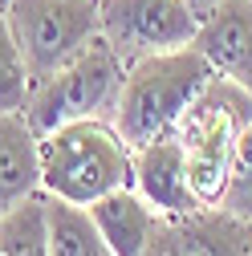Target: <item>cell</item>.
<instances>
[{
  "instance_id": "obj_1",
  "label": "cell",
  "mask_w": 252,
  "mask_h": 256,
  "mask_svg": "<svg viewBox=\"0 0 252 256\" xmlns=\"http://www.w3.org/2000/svg\"><path fill=\"white\" fill-rule=\"evenodd\" d=\"M212 66L196 45H179L138 57L126 66L122 94L114 106V126L130 146H146L163 134H175L179 118L200 98V90L212 82Z\"/></svg>"
},
{
  "instance_id": "obj_2",
  "label": "cell",
  "mask_w": 252,
  "mask_h": 256,
  "mask_svg": "<svg viewBox=\"0 0 252 256\" xmlns=\"http://www.w3.org/2000/svg\"><path fill=\"white\" fill-rule=\"evenodd\" d=\"M134 183V146L110 118H82L41 134V191L90 208Z\"/></svg>"
},
{
  "instance_id": "obj_3",
  "label": "cell",
  "mask_w": 252,
  "mask_h": 256,
  "mask_svg": "<svg viewBox=\"0 0 252 256\" xmlns=\"http://www.w3.org/2000/svg\"><path fill=\"white\" fill-rule=\"evenodd\" d=\"M248 126H252V94L228 78H212L179 118L175 138L183 142L187 187L200 208H220L236 142Z\"/></svg>"
},
{
  "instance_id": "obj_4",
  "label": "cell",
  "mask_w": 252,
  "mask_h": 256,
  "mask_svg": "<svg viewBox=\"0 0 252 256\" xmlns=\"http://www.w3.org/2000/svg\"><path fill=\"white\" fill-rule=\"evenodd\" d=\"M122 78H126V61L114 53L106 37H94L78 57L33 82L20 114L37 134H49L57 126L82 118H114Z\"/></svg>"
},
{
  "instance_id": "obj_5",
  "label": "cell",
  "mask_w": 252,
  "mask_h": 256,
  "mask_svg": "<svg viewBox=\"0 0 252 256\" xmlns=\"http://www.w3.org/2000/svg\"><path fill=\"white\" fill-rule=\"evenodd\" d=\"M4 16L33 82L78 57L94 37H102V0H8Z\"/></svg>"
},
{
  "instance_id": "obj_6",
  "label": "cell",
  "mask_w": 252,
  "mask_h": 256,
  "mask_svg": "<svg viewBox=\"0 0 252 256\" xmlns=\"http://www.w3.org/2000/svg\"><path fill=\"white\" fill-rule=\"evenodd\" d=\"M200 16L187 0H102V37L130 66L138 57L196 41Z\"/></svg>"
},
{
  "instance_id": "obj_7",
  "label": "cell",
  "mask_w": 252,
  "mask_h": 256,
  "mask_svg": "<svg viewBox=\"0 0 252 256\" xmlns=\"http://www.w3.org/2000/svg\"><path fill=\"white\" fill-rule=\"evenodd\" d=\"M216 78H228L252 94V0H224L200 16L192 41Z\"/></svg>"
},
{
  "instance_id": "obj_8",
  "label": "cell",
  "mask_w": 252,
  "mask_h": 256,
  "mask_svg": "<svg viewBox=\"0 0 252 256\" xmlns=\"http://www.w3.org/2000/svg\"><path fill=\"white\" fill-rule=\"evenodd\" d=\"M130 187L167 220H179L200 208L192 187H187V158H183V142L175 134L134 146V183Z\"/></svg>"
},
{
  "instance_id": "obj_9",
  "label": "cell",
  "mask_w": 252,
  "mask_h": 256,
  "mask_svg": "<svg viewBox=\"0 0 252 256\" xmlns=\"http://www.w3.org/2000/svg\"><path fill=\"white\" fill-rule=\"evenodd\" d=\"M41 196V134L20 110H0V216Z\"/></svg>"
},
{
  "instance_id": "obj_10",
  "label": "cell",
  "mask_w": 252,
  "mask_h": 256,
  "mask_svg": "<svg viewBox=\"0 0 252 256\" xmlns=\"http://www.w3.org/2000/svg\"><path fill=\"white\" fill-rule=\"evenodd\" d=\"M90 216H94V224H98V232H102V240L110 244L114 256H142V248L154 240V232H159L163 220H167V216L154 212L134 187H118L110 196L94 200Z\"/></svg>"
},
{
  "instance_id": "obj_11",
  "label": "cell",
  "mask_w": 252,
  "mask_h": 256,
  "mask_svg": "<svg viewBox=\"0 0 252 256\" xmlns=\"http://www.w3.org/2000/svg\"><path fill=\"white\" fill-rule=\"evenodd\" d=\"M179 256H252V224L224 208H196L171 220Z\"/></svg>"
},
{
  "instance_id": "obj_12",
  "label": "cell",
  "mask_w": 252,
  "mask_h": 256,
  "mask_svg": "<svg viewBox=\"0 0 252 256\" xmlns=\"http://www.w3.org/2000/svg\"><path fill=\"white\" fill-rule=\"evenodd\" d=\"M45 232H49V256H114L90 208L82 204L45 196Z\"/></svg>"
},
{
  "instance_id": "obj_13",
  "label": "cell",
  "mask_w": 252,
  "mask_h": 256,
  "mask_svg": "<svg viewBox=\"0 0 252 256\" xmlns=\"http://www.w3.org/2000/svg\"><path fill=\"white\" fill-rule=\"evenodd\" d=\"M0 256H49L45 191L0 216Z\"/></svg>"
},
{
  "instance_id": "obj_14",
  "label": "cell",
  "mask_w": 252,
  "mask_h": 256,
  "mask_svg": "<svg viewBox=\"0 0 252 256\" xmlns=\"http://www.w3.org/2000/svg\"><path fill=\"white\" fill-rule=\"evenodd\" d=\"M28 90H33V74H28L16 33H12L4 8H0V110H24Z\"/></svg>"
},
{
  "instance_id": "obj_15",
  "label": "cell",
  "mask_w": 252,
  "mask_h": 256,
  "mask_svg": "<svg viewBox=\"0 0 252 256\" xmlns=\"http://www.w3.org/2000/svg\"><path fill=\"white\" fill-rule=\"evenodd\" d=\"M220 208L232 212L236 220L252 224V126L240 134L236 154H232V171H228V187H224V200Z\"/></svg>"
},
{
  "instance_id": "obj_16",
  "label": "cell",
  "mask_w": 252,
  "mask_h": 256,
  "mask_svg": "<svg viewBox=\"0 0 252 256\" xmlns=\"http://www.w3.org/2000/svg\"><path fill=\"white\" fill-rule=\"evenodd\" d=\"M142 256H179V244H175V228H171V220H163V228L154 232V240L142 248Z\"/></svg>"
},
{
  "instance_id": "obj_17",
  "label": "cell",
  "mask_w": 252,
  "mask_h": 256,
  "mask_svg": "<svg viewBox=\"0 0 252 256\" xmlns=\"http://www.w3.org/2000/svg\"><path fill=\"white\" fill-rule=\"evenodd\" d=\"M187 4H192V12H196V16H208L212 8H220V4H224V0H187Z\"/></svg>"
},
{
  "instance_id": "obj_18",
  "label": "cell",
  "mask_w": 252,
  "mask_h": 256,
  "mask_svg": "<svg viewBox=\"0 0 252 256\" xmlns=\"http://www.w3.org/2000/svg\"><path fill=\"white\" fill-rule=\"evenodd\" d=\"M4 4H8V0H0V8H4Z\"/></svg>"
}]
</instances>
